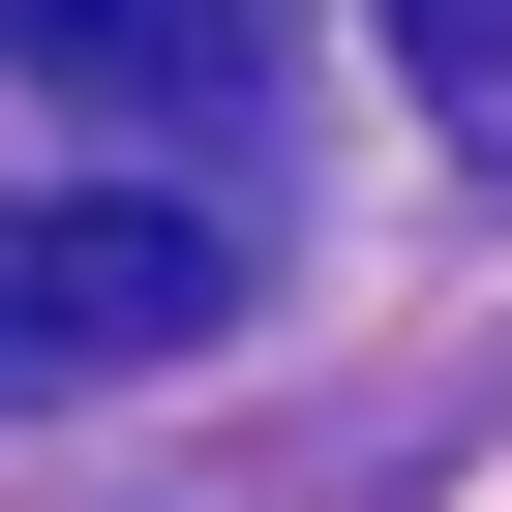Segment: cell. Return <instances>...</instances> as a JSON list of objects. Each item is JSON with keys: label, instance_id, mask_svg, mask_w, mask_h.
Wrapping results in <instances>:
<instances>
[{"label": "cell", "instance_id": "cell-1", "mask_svg": "<svg viewBox=\"0 0 512 512\" xmlns=\"http://www.w3.org/2000/svg\"><path fill=\"white\" fill-rule=\"evenodd\" d=\"M181 332H241V241L181 181H31V211H0V392H121Z\"/></svg>", "mask_w": 512, "mask_h": 512}, {"label": "cell", "instance_id": "cell-2", "mask_svg": "<svg viewBox=\"0 0 512 512\" xmlns=\"http://www.w3.org/2000/svg\"><path fill=\"white\" fill-rule=\"evenodd\" d=\"M0 61H31V91H91V121H211L272 31H241V0H0Z\"/></svg>", "mask_w": 512, "mask_h": 512}, {"label": "cell", "instance_id": "cell-3", "mask_svg": "<svg viewBox=\"0 0 512 512\" xmlns=\"http://www.w3.org/2000/svg\"><path fill=\"white\" fill-rule=\"evenodd\" d=\"M392 61L452 91V151H512V0H392Z\"/></svg>", "mask_w": 512, "mask_h": 512}]
</instances>
